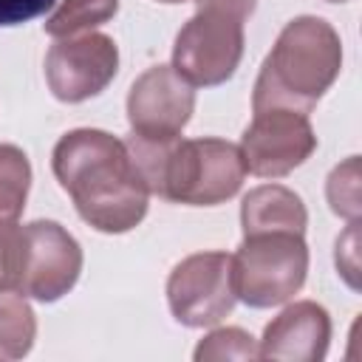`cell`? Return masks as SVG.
<instances>
[{
	"label": "cell",
	"mask_w": 362,
	"mask_h": 362,
	"mask_svg": "<svg viewBox=\"0 0 362 362\" xmlns=\"http://www.w3.org/2000/svg\"><path fill=\"white\" fill-rule=\"evenodd\" d=\"M51 170L71 195L79 218L105 235H122L139 226L150 206V189L127 144L107 130L79 127L65 133Z\"/></svg>",
	"instance_id": "6da1fadb"
},
{
	"label": "cell",
	"mask_w": 362,
	"mask_h": 362,
	"mask_svg": "<svg viewBox=\"0 0 362 362\" xmlns=\"http://www.w3.org/2000/svg\"><path fill=\"white\" fill-rule=\"evenodd\" d=\"M127 150L144 175V184L158 198L215 206L238 195L246 164L240 147L223 139H173V141H144L130 136Z\"/></svg>",
	"instance_id": "7a4b0ae2"
},
{
	"label": "cell",
	"mask_w": 362,
	"mask_h": 362,
	"mask_svg": "<svg viewBox=\"0 0 362 362\" xmlns=\"http://www.w3.org/2000/svg\"><path fill=\"white\" fill-rule=\"evenodd\" d=\"M342 68V40L322 17H294L277 34L255 82L252 110L283 105L308 113Z\"/></svg>",
	"instance_id": "3957f363"
},
{
	"label": "cell",
	"mask_w": 362,
	"mask_h": 362,
	"mask_svg": "<svg viewBox=\"0 0 362 362\" xmlns=\"http://www.w3.org/2000/svg\"><path fill=\"white\" fill-rule=\"evenodd\" d=\"M257 0H198V11L181 25L173 45V68L189 85L232 79L243 57V20Z\"/></svg>",
	"instance_id": "277c9868"
},
{
	"label": "cell",
	"mask_w": 362,
	"mask_h": 362,
	"mask_svg": "<svg viewBox=\"0 0 362 362\" xmlns=\"http://www.w3.org/2000/svg\"><path fill=\"white\" fill-rule=\"evenodd\" d=\"M308 246L300 232H255L232 255V283L238 300L252 308L288 303L305 283Z\"/></svg>",
	"instance_id": "5b68a950"
},
{
	"label": "cell",
	"mask_w": 362,
	"mask_h": 362,
	"mask_svg": "<svg viewBox=\"0 0 362 362\" xmlns=\"http://www.w3.org/2000/svg\"><path fill=\"white\" fill-rule=\"evenodd\" d=\"M82 272L76 238L57 221H31L20 226L17 291L23 297L54 303L68 294Z\"/></svg>",
	"instance_id": "8992f818"
},
{
	"label": "cell",
	"mask_w": 362,
	"mask_h": 362,
	"mask_svg": "<svg viewBox=\"0 0 362 362\" xmlns=\"http://www.w3.org/2000/svg\"><path fill=\"white\" fill-rule=\"evenodd\" d=\"M167 303L173 317L187 328L218 325L238 303L232 255L198 252L175 263L167 277Z\"/></svg>",
	"instance_id": "52a82bcc"
},
{
	"label": "cell",
	"mask_w": 362,
	"mask_h": 362,
	"mask_svg": "<svg viewBox=\"0 0 362 362\" xmlns=\"http://www.w3.org/2000/svg\"><path fill=\"white\" fill-rule=\"evenodd\" d=\"M317 150V136L308 113L269 105L257 107L240 139V156L246 173L260 178H280L305 164Z\"/></svg>",
	"instance_id": "ba28073f"
},
{
	"label": "cell",
	"mask_w": 362,
	"mask_h": 362,
	"mask_svg": "<svg viewBox=\"0 0 362 362\" xmlns=\"http://www.w3.org/2000/svg\"><path fill=\"white\" fill-rule=\"evenodd\" d=\"M119 71V48L113 37L85 31L59 37L45 54V82L59 102L76 105L102 93Z\"/></svg>",
	"instance_id": "9c48e42d"
},
{
	"label": "cell",
	"mask_w": 362,
	"mask_h": 362,
	"mask_svg": "<svg viewBox=\"0 0 362 362\" xmlns=\"http://www.w3.org/2000/svg\"><path fill=\"white\" fill-rule=\"evenodd\" d=\"M195 110V85L173 65L147 68L127 93V122L144 141H173L181 136Z\"/></svg>",
	"instance_id": "30bf717a"
},
{
	"label": "cell",
	"mask_w": 362,
	"mask_h": 362,
	"mask_svg": "<svg viewBox=\"0 0 362 362\" xmlns=\"http://www.w3.org/2000/svg\"><path fill=\"white\" fill-rule=\"evenodd\" d=\"M331 317L314 300H300L283 308L263 331L257 345L260 359L286 362H320L328 354Z\"/></svg>",
	"instance_id": "8fae6325"
},
{
	"label": "cell",
	"mask_w": 362,
	"mask_h": 362,
	"mask_svg": "<svg viewBox=\"0 0 362 362\" xmlns=\"http://www.w3.org/2000/svg\"><path fill=\"white\" fill-rule=\"evenodd\" d=\"M243 235L255 232H300L305 235L308 212L303 198L283 184H260L243 195L240 204Z\"/></svg>",
	"instance_id": "7c38bea8"
},
{
	"label": "cell",
	"mask_w": 362,
	"mask_h": 362,
	"mask_svg": "<svg viewBox=\"0 0 362 362\" xmlns=\"http://www.w3.org/2000/svg\"><path fill=\"white\" fill-rule=\"evenodd\" d=\"M37 339V317L20 291H0V359H23Z\"/></svg>",
	"instance_id": "4fadbf2b"
},
{
	"label": "cell",
	"mask_w": 362,
	"mask_h": 362,
	"mask_svg": "<svg viewBox=\"0 0 362 362\" xmlns=\"http://www.w3.org/2000/svg\"><path fill=\"white\" fill-rule=\"evenodd\" d=\"M31 187L28 156L17 144H0V223H17Z\"/></svg>",
	"instance_id": "5bb4252c"
},
{
	"label": "cell",
	"mask_w": 362,
	"mask_h": 362,
	"mask_svg": "<svg viewBox=\"0 0 362 362\" xmlns=\"http://www.w3.org/2000/svg\"><path fill=\"white\" fill-rule=\"evenodd\" d=\"M116 11H119V0H62L59 8L42 23V28L57 40L74 37L107 23Z\"/></svg>",
	"instance_id": "9a60e30c"
},
{
	"label": "cell",
	"mask_w": 362,
	"mask_h": 362,
	"mask_svg": "<svg viewBox=\"0 0 362 362\" xmlns=\"http://www.w3.org/2000/svg\"><path fill=\"white\" fill-rule=\"evenodd\" d=\"M325 195L331 212L348 221H359V156H348L328 175Z\"/></svg>",
	"instance_id": "2e32d148"
},
{
	"label": "cell",
	"mask_w": 362,
	"mask_h": 362,
	"mask_svg": "<svg viewBox=\"0 0 362 362\" xmlns=\"http://www.w3.org/2000/svg\"><path fill=\"white\" fill-rule=\"evenodd\" d=\"M195 362H209V359H260L257 342L249 331L243 328H215L206 334L198 348H195Z\"/></svg>",
	"instance_id": "e0dca14e"
},
{
	"label": "cell",
	"mask_w": 362,
	"mask_h": 362,
	"mask_svg": "<svg viewBox=\"0 0 362 362\" xmlns=\"http://www.w3.org/2000/svg\"><path fill=\"white\" fill-rule=\"evenodd\" d=\"M20 223H0V291H17Z\"/></svg>",
	"instance_id": "ac0fdd59"
},
{
	"label": "cell",
	"mask_w": 362,
	"mask_h": 362,
	"mask_svg": "<svg viewBox=\"0 0 362 362\" xmlns=\"http://www.w3.org/2000/svg\"><path fill=\"white\" fill-rule=\"evenodd\" d=\"M356 232H359V221H351L345 235L337 238V269L339 274L348 280L351 288H356V272H359V260H356Z\"/></svg>",
	"instance_id": "d6986e66"
},
{
	"label": "cell",
	"mask_w": 362,
	"mask_h": 362,
	"mask_svg": "<svg viewBox=\"0 0 362 362\" xmlns=\"http://www.w3.org/2000/svg\"><path fill=\"white\" fill-rule=\"evenodd\" d=\"M57 0H0V25H20L45 14Z\"/></svg>",
	"instance_id": "ffe728a7"
},
{
	"label": "cell",
	"mask_w": 362,
	"mask_h": 362,
	"mask_svg": "<svg viewBox=\"0 0 362 362\" xmlns=\"http://www.w3.org/2000/svg\"><path fill=\"white\" fill-rule=\"evenodd\" d=\"M158 3H198V0H158Z\"/></svg>",
	"instance_id": "44dd1931"
},
{
	"label": "cell",
	"mask_w": 362,
	"mask_h": 362,
	"mask_svg": "<svg viewBox=\"0 0 362 362\" xmlns=\"http://www.w3.org/2000/svg\"><path fill=\"white\" fill-rule=\"evenodd\" d=\"M328 3H345V0H328Z\"/></svg>",
	"instance_id": "7402d4cb"
}]
</instances>
